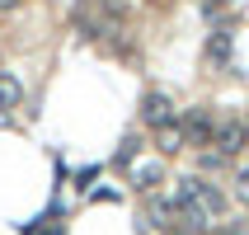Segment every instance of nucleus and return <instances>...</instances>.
<instances>
[{
  "label": "nucleus",
  "instance_id": "3",
  "mask_svg": "<svg viewBox=\"0 0 249 235\" xmlns=\"http://www.w3.org/2000/svg\"><path fill=\"white\" fill-rule=\"evenodd\" d=\"M245 141H249V123H240V118H226V123H216V137H212L216 155H235V151H245Z\"/></svg>",
  "mask_w": 249,
  "mask_h": 235
},
{
  "label": "nucleus",
  "instance_id": "7",
  "mask_svg": "<svg viewBox=\"0 0 249 235\" xmlns=\"http://www.w3.org/2000/svg\"><path fill=\"white\" fill-rule=\"evenodd\" d=\"M137 151H141V141L137 137H123V141H118V151H113V165H132Z\"/></svg>",
  "mask_w": 249,
  "mask_h": 235
},
{
  "label": "nucleus",
  "instance_id": "10",
  "mask_svg": "<svg viewBox=\"0 0 249 235\" xmlns=\"http://www.w3.org/2000/svg\"><path fill=\"white\" fill-rule=\"evenodd\" d=\"M94 179H99V169H80V174H75V188H89Z\"/></svg>",
  "mask_w": 249,
  "mask_h": 235
},
{
  "label": "nucleus",
  "instance_id": "14",
  "mask_svg": "<svg viewBox=\"0 0 249 235\" xmlns=\"http://www.w3.org/2000/svg\"><path fill=\"white\" fill-rule=\"evenodd\" d=\"M0 127H10V113H0Z\"/></svg>",
  "mask_w": 249,
  "mask_h": 235
},
{
  "label": "nucleus",
  "instance_id": "5",
  "mask_svg": "<svg viewBox=\"0 0 249 235\" xmlns=\"http://www.w3.org/2000/svg\"><path fill=\"white\" fill-rule=\"evenodd\" d=\"M231 42H235L231 28H216V33L207 38V61L212 66H226V61H231Z\"/></svg>",
  "mask_w": 249,
  "mask_h": 235
},
{
  "label": "nucleus",
  "instance_id": "2",
  "mask_svg": "<svg viewBox=\"0 0 249 235\" xmlns=\"http://www.w3.org/2000/svg\"><path fill=\"white\" fill-rule=\"evenodd\" d=\"M179 127H183V146H212V137H216V118H212V108H193Z\"/></svg>",
  "mask_w": 249,
  "mask_h": 235
},
{
  "label": "nucleus",
  "instance_id": "13",
  "mask_svg": "<svg viewBox=\"0 0 249 235\" xmlns=\"http://www.w3.org/2000/svg\"><path fill=\"white\" fill-rule=\"evenodd\" d=\"M207 235H231V226H216V231H207Z\"/></svg>",
  "mask_w": 249,
  "mask_h": 235
},
{
  "label": "nucleus",
  "instance_id": "8",
  "mask_svg": "<svg viewBox=\"0 0 249 235\" xmlns=\"http://www.w3.org/2000/svg\"><path fill=\"white\" fill-rule=\"evenodd\" d=\"M160 151H183V127L179 123H174V127H165V132H160Z\"/></svg>",
  "mask_w": 249,
  "mask_h": 235
},
{
  "label": "nucleus",
  "instance_id": "6",
  "mask_svg": "<svg viewBox=\"0 0 249 235\" xmlns=\"http://www.w3.org/2000/svg\"><path fill=\"white\" fill-rule=\"evenodd\" d=\"M19 99H24V85L14 80L10 71H0V113H10V108H19Z\"/></svg>",
  "mask_w": 249,
  "mask_h": 235
},
{
  "label": "nucleus",
  "instance_id": "11",
  "mask_svg": "<svg viewBox=\"0 0 249 235\" xmlns=\"http://www.w3.org/2000/svg\"><path fill=\"white\" fill-rule=\"evenodd\" d=\"M231 235H249V221H231Z\"/></svg>",
  "mask_w": 249,
  "mask_h": 235
},
{
  "label": "nucleus",
  "instance_id": "12",
  "mask_svg": "<svg viewBox=\"0 0 249 235\" xmlns=\"http://www.w3.org/2000/svg\"><path fill=\"white\" fill-rule=\"evenodd\" d=\"M14 5H19V0H0V14H5V10H14Z\"/></svg>",
  "mask_w": 249,
  "mask_h": 235
},
{
  "label": "nucleus",
  "instance_id": "4",
  "mask_svg": "<svg viewBox=\"0 0 249 235\" xmlns=\"http://www.w3.org/2000/svg\"><path fill=\"white\" fill-rule=\"evenodd\" d=\"M155 183H165V165H160V160H141V165L132 169V188H141V193H151Z\"/></svg>",
  "mask_w": 249,
  "mask_h": 235
},
{
  "label": "nucleus",
  "instance_id": "1",
  "mask_svg": "<svg viewBox=\"0 0 249 235\" xmlns=\"http://www.w3.org/2000/svg\"><path fill=\"white\" fill-rule=\"evenodd\" d=\"M141 123L146 127H174V104H169V94H160V90H146L141 94Z\"/></svg>",
  "mask_w": 249,
  "mask_h": 235
},
{
  "label": "nucleus",
  "instance_id": "9",
  "mask_svg": "<svg viewBox=\"0 0 249 235\" xmlns=\"http://www.w3.org/2000/svg\"><path fill=\"white\" fill-rule=\"evenodd\" d=\"M235 198H240V202H249V165L235 169Z\"/></svg>",
  "mask_w": 249,
  "mask_h": 235
},
{
  "label": "nucleus",
  "instance_id": "15",
  "mask_svg": "<svg viewBox=\"0 0 249 235\" xmlns=\"http://www.w3.org/2000/svg\"><path fill=\"white\" fill-rule=\"evenodd\" d=\"M165 235H179V231H165Z\"/></svg>",
  "mask_w": 249,
  "mask_h": 235
}]
</instances>
